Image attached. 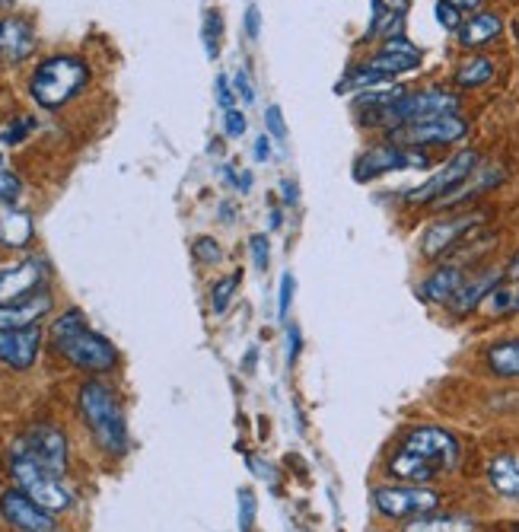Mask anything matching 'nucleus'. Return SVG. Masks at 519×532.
I'll return each instance as SVG.
<instances>
[{
	"mask_svg": "<svg viewBox=\"0 0 519 532\" xmlns=\"http://www.w3.org/2000/svg\"><path fill=\"white\" fill-rule=\"evenodd\" d=\"M459 462H462L459 440L443 431V427L424 424L408 431V437L399 443V450L389 456L386 472L405 485H430L437 478L453 475Z\"/></svg>",
	"mask_w": 519,
	"mask_h": 532,
	"instance_id": "1",
	"label": "nucleus"
},
{
	"mask_svg": "<svg viewBox=\"0 0 519 532\" xmlns=\"http://www.w3.org/2000/svg\"><path fill=\"white\" fill-rule=\"evenodd\" d=\"M48 338L61 357L86 373H106L118 364V351L112 348V341L93 332L80 310H67L61 319L51 322Z\"/></svg>",
	"mask_w": 519,
	"mask_h": 532,
	"instance_id": "2",
	"label": "nucleus"
},
{
	"mask_svg": "<svg viewBox=\"0 0 519 532\" xmlns=\"http://www.w3.org/2000/svg\"><path fill=\"white\" fill-rule=\"evenodd\" d=\"M80 415L86 421V427L93 431L96 443L106 453L121 456L128 450V424H125V411H121L115 392L99 383L90 380L80 386Z\"/></svg>",
	"mask_w": 519,
	"mask_h": 532,
	"instance_id": "3",
	"label": "nucleus"
},
{
	"mask_svg": "<svg viewBox=\"0 0 519 532\" xmlns=\"http://www.w3.org/2000/svg\"><path fill=\"white\" fill-rule=\"evenodd\" d=\"M86 83H90L86 61L74 55H58L36 67V74L29 80V93L42 109H61L86 90Z\"/></svg>",
	"mask_w": 519,
	"mask_h": 532,
	"instance_id": "4",
	"label": "nucleus"
},
{
	"mask_svg": "<svg viewBox=\"0 0 519 532\" xmlns=\"http://www.w3.org/2000/svg\"><path fill=\"white\" fill-rule=\"evenodd\" d=\"M459 112V96L440 90V87H430V90H414L405 96H399L392 102V106L383 109H373V112H363L360 122L370 125V128H399L408 122H421V118H437V115H453Z\"/></svg>",
	"mask_w": 519,
	"mask_h": 532,
	"instance_id": "5",
	"label": "nucleus"
},
{
	"mask_svg": "<svg viewBox=\"0 0 519 532\" xmlns=\"http://www.w3.org/2000/svg\"><path fill=\"white\" fill-rule=\"evenodd\" d=\"M10 475H13L16 488H20L23 494H29L32 501H36L39 507H45L48 513H61L74 504V494L64 485V478L48 472L42 462L26 456L23 450H16V446L10 450Z\"/></svg>",
	"mask_w": 519,
	"mask_h": 532,
	"instance_id": "6",
	"label": "nucleus"
},
{
	"mask_svg": "<svg viewBox=\"0 0 519 532\" xmlns=\"http://www.w3.org/2000/svg\"><path fill=\"white\" fill-rule=\"evenodd\" d=\"M469 134V122L453 115H437V118H421V122H408L389 131V141L399 144V147H446V144H456L462 137Z\"/></svg>",
	"mask_w": 519,
	"mask_h": 532,
	"instance_id": "7",
	"label": "nucleus"
},
{
	"mask_svg": "<svg viewBox=\"0 0 519 532\" xmlns=\"http://www.w3.org/2000/svg\"><path fill=\"white\" fill-rule=\"evenodd\" d=\"M440 491L430 485H386L373 491V507L389 520H414L440 507Z\"/></svg>",
	"mask_w": 519,
	"mask_h": 532,
	"instance_id": "8",
	"label": "nucleus"
},
{
	"mask_svg": "<svg viewBox=\"0 0 519 532\" xmlns=\"http://www.w3.org/2000/svg\"><path fill=\"white\" fill-rule=\"evenodd\" d=\"M488 220V211H465L456 217H440L421 233V255L424 259H443V255L456 252L462 239H469L481 223Z\"/></svg>",
	"mask_w": 519,
	"mask_h": 532,
	"instance_id": "9",
	"label": "nucleus"
},
{
	"mask_svg": "<svg viewBox=\"0 0 519 532\" xmlns=\"http://www.w3.org/2000/svg\"><path fill=\"white\" fill-rule=\"evenodd\" d=\"M427 166H430V157L418 147L379 144V147H370L363 157H357L354 179L357 182H373L386 173H395V169H427Z\"/></svg>",
	"mask_w": 519,
	"mask_h": 532,
	"instance_id": "10",
	"label": "nucleus"
},
{
	"mask_svg": "<svg viewBox=\"0 0 519 532\" xmlns=\"http://www.w3.org/2000/svg\"><path fill=\"white\" fill-rule=\"evenodd\" d=\"M478 163H481V157H478L475 150H459L456 157L446 160L424 185L411 188V192L405 195V201H408V204H437V201L446 198L449 192H456V188L475 173Z\"/></svg>",
	"mask_w": 519,
	"mask_h": 532,
	"instance_id": "11",
	"label": "nucleus"
},
{
	"mask_svg": "<svg viewBox=\"0 0 519 532\" xmlns=\"http://www.w3.org/2000/svg\"><path fill=\"white\" fill-rule=\"evenodd\" d=\"M13 446H16V450H23L26 456H32L36 462H42L48 472H55V475L64 478V472H67V440H64V434L58 431V427L36 424V427H29V431Z\"/></svg>",
	"mask_w": 519,
	"mask_h": 532,
	"instance_id": "12",
	"label": "nucleus"
},
{
	"mask_svg": "<svg viewBox=\"0 0 519 532\" xmlns=\"http://www.w3.org/2000/svg\"><path fill=\"white\" fill-rule=\"evenodd\" d=\"M504 284V268H481L475 271L472 278H465L462 287L456 290L453 297L446 300V313L453 316V319H465V316H472L478 306L488 300L494 290Z\"/></svg>",
	"mask_w": 519,
	"mask_h": 532,
	"instance_id": "13",
	"label": "nucleus"
},
{
	"mask_svg": "<svg viewBox=\"0 0 519 532\" xmlns=\"http://www.w3.org/2000/svg\"><path fill=\"white\" fill-rule=\"evenodd\" d=\"M0 513H4V520L13 529H20V532H58L55 520H51V513L45 507H39L20 488H13V491H7L4 497H0Z\"/></svg>",
	"mask_w": 519,
	"mask_h": 532,
	"instance_id": "14",
	"label": "nucleus"
},
{
	"mask_svg": "<svg viewBox=\"0 0 519 532\" xmlns=\"http://www.w3.org/2000/svg\"><path fill=\"white\" fill-rule=\"evenodd\" d=\"M39 348H42L39 325H32V329L0 332V364H7L13 370H29L32 364H36Z\"/></svg>",
	"mask_w": 519,
	"mask_h": 532,
	"instance_id": "15",
	"label": "nucleus"
},
{
	"mask_svg": "<svg viewBox=\"0 0 519 532\" xmlns=\"http://www.w3.org/2000/svg\"><path fill=\"white\" fill-rule=\"evenodd\" d=\"M42 281H45L42 259H26L20 265L0 268V303H13V300L29 297Z\"/></svg>",
	"mask_w": 519,
	"mask_h": 532,
	"instance_id": "16",
	"label": "nucleus"
},
{
	"mask_svg": "<svg viewBox=\"0 0 519 532\" xmlns=\"http://www.w3.org/2000/svg\"><path fill=\"white\" fill-rule=\"evenodd\" d=\"M48 313H51V294H45V290L29 294L23 300H13V303H0V332L32 329V325H39V319Z\"/></svg>",
	"mask_w": 519,
	"mask_h": 532,
	"instance_id": "17",
	"label": "nucleus"
},
{
	"mask_svg": "<svg viewBox=\"0 0 519 532\" xmlns=\"http://www.w3.org/2000/svg\"><path fill=\"white\" fill-rule=\"evenodd\" d=\"M36 51V32L26 20H0V61L4 64H20Z\"/></svg>",
	"mask_w": 519,
	"mask_h": 532,
	"instance_id": "18",
	"label": "nucleus"
},
{
	"mask_svg": "<svg viewBox=\"0 0 519 532\" xmlns=\"http://www.w3.org/2000/svg\"><path fill=\"white\" fill-rule=\"evenodd\" d=\"M504 166H497V163H478L475 173L465 179L456 192H449L446 198L437 201V208H456V204H465V201H472L484 192H491V188H497L500 182H504Z\"/></svg>",
	"mask_w": 519,
	"mask_h": 532,
	"instance_id": "19",
	"label": "nucleus"
},
{
	"mask_svg": "<svg viewBox=\"0 0 519 532\" xmlns=\"http://www.w3.org/2000/svg\"><path fill=\"white\" fill-rule=\"evenodd\" d=\"M465 278H469L465 265H459V262L440 265V268H434V271H430L427 278L418 284V297H421L424 303H443V306H446V300L456 294Z\"/></svg>",
	"mask_w": 519,
	"mask_h": 532,
	"instance_id": "20",
	"label": "nucleus"
},
{
	"mask_svg": "<svg viewBox=\"0 0 519 532\" xmlns=\"http://www.w3.org/2000/svg\"><path fill=\"white\" fill-rule=\"evenodd\" d=\"M32 233V217L20 208H13V204H0V246L4 249H23L29 246Z\"/></svg>",
	"mask_w": 519,
	"mask_h": 532,
	"instance_id": "21",
	"label": "nucleus"
},
{
	"mask_svg": "<svg viewBox=\"0 0 519 532\" xmlns=\"http://www.w3.org/2000/svg\"><path fill=\"white\" fill-rule=\"evenodd\" d=\"M500 32H504V20H500L497 13H475L472 20H465L462 26H459V45L462 48H484V45H491Z\"/></svg>",
	"mask_w": 519,
	"mask_h": 532,
	"instance_id": "22",
	"label": "nucleus"
},
{
	"mask_svg": "<svg viewBox=\"0 0 519 532\" xmlns=\"http://www.w3.org/2000/svg\"><path fill=\"white\" fill-rule=\"evenodd\" d=\"M402 532H478V520L469 513H424L402 526Z\"/></svg>",
	"mask_w": 519,
	"mask_h": 532,
	"instance_id": "23",
	"label": "nucleus"
},
{
	"mask_svg": "<svg viewBox=\"0 0 519 532\" xmlns=\"http://www.w3.org/2000/svg\"><path fill=\"white\" fill-rule=\"evenodd\" d=\"M484 364L500 380H519V338H504L484 351Z\"/></svg>",
	"mask_w": 519,
	"mask_h": 532,
	"instance_id": "24",
	"label": "nucleus"
},
{
	"mask_svg": "<svg viewBox=\"0 0 519 532\" xmlns=\"http://www.w3.org/2000/svg\"><path fill=\"white\" fill-rule=\"evenodd\" d=\"M488 482L491 488L507 497V501L519 504V462L513 456H494L488 466Z\"/></svg>",
	"mask_w": 519,
	"mask_h": 532,
	"instance_id": "25",
	"label": "nucleus"
},
{
	"mask_svg": "<svg viewBox=\"0 0 519 532\" xmlns=\"http://www.w3.org/2000/svg\"><path fill=\"white\" fill-rule=\"evenodd\" d=\"M494 77V61L491 58H484V55H475L469 61H462L459 64V71H456V87L462 90H475V87H484Z\"/></svg>",
	"mask_w": 519,
	"mask_h": 532,
	"instance_id": "26",
	"label": "nucleus"
},
{
	"mask_svg": "<svg viewBox=\"0 0 519 532\" xmlns=\"http://www.w3.org/2000/svg\"><path fill=\"white\" fill-rule=\"evenodd\" d=\"M367 71H373V74H379V77H399V74H408V71H414L421 61L418 58H405V55H389V51H379V55H373V58H367V61H360Z\"/></svg>",
	"mask_w": 519,
	"mask_h": 532,
	"instance_id": "27",
	"label": "nucleus"
},
{
	"mask_svg": "<svg viewBox=\"0 0 519 532\" xmlns=\"http://www.w3.org/2000/svg\"><path fill=\"white\" fill-rule=\"evenodd\" d=\"M239 278H242V274L233 271V274H227V278H220L214 284V290H211V310H214V316H223V313L230 310L233 294H236V287H239Z\"/></svg>",
	"mask_w": 519,
	"mask_h": 532,
	"instance_id": "28",
	"label": "nucleus"
},
{
	"mask_svg": "<svg viewBox=\"0 0 519 532\" xmlns=\"http://www.w3.org/2000/svg\"><path fill=\"white\" fill-rule=\"evenodd\" d=\"M204 48H207V58H217L220 55V39H223V16L220 10H207L204 13Z\"/></svg>",
	"mask_w": 519,
	"mask_h": 532,
	"instance_id": "29",
	"label": "nucleus"
},
{
	"mask_svg": "<svg viewBox=\"0 0 519 532\" xmlns=\"http://www.w3.org/2000/svg\"><path fill=\"white\" fill-rule=\"evenodd\" d=\"M192 255H195V259H198L201 265H214V262L223 259V249H220L217 239H211V236H198V239H195V246H192Z\"/></svg>",
	"mask_w": 519,
	"mask_h": 532,
	"instance_id": "30",
	"label": "nucleus"
},
{
	"mask_svg": "<svg viewBox=\"0 0 519 532\" xmlns=\"http://www.w3.org/2000/svg\"><path fill=\"white\" fill-rule=\"evenodd\" d=\"M249 252H252L255 268H258V271H268V265H271V243H268L265 233H255V236L249 239Z\"/></svg>",
	"mask_w": 519,
	"mask_h": 532,
	"instance_id": "31",
	"label": "nucleus"
},
{
	"mask_svg": "<svg viewBox=\"0 0 519 532\" xmlns=\"http://www.w3.org/2000/svg\"><path fill=\"white\" fill-rule=\"evenodd\" d=\"M23 192V182L10 169H0V204H13Z\"/></svg>",
	"mask_w": 519,
	"mask_h": 532,
	"instance_id": "32",
	"label": "nucleus"
},
{
	"mask_svg": "<svg viewBox=\"0 0 519 532\" xmlns=\"http://www.w3.org/2000/svg\"><path fill=\"white\" fill-rule=\"evenodd\" d=\"M437 23L443 26V29H449V32H459V26H462V10L459 7H453L449 0H437Z\"/></svg>",
	"mask_w": 519,
	"mask_h": 532,
	"instance_id": "33",
	"label": "nucleus"
},
{
	"mask_svg": "<svg viewBox=\"0 0 519 532\" xmlns=\"http://www.w3.org/2000/svg\"><path fill=\"white\" fill-rule=\"evenodd\" d=\"M278 316L281 319H287V313H290V303H293V294H297V281H293V274L290 271H284L281 274V290H278Z\"/></svg>",
	"mask_w": 519,
	"mask_h": 532,
	"instance_id": "34",
	"label": "nucleus"
},
{
	"mask_svg": "<svg viewBox=\"0 0 519 532\" xmlns=\"http://www.w3.org/2000/svg\"><path fill=\"white\" fill-rule=\"evenodd\" d=\"M255 523V494L239 491V532H249Z\"/></svg>",
	"mask_w": 519,
	"mask_h": 532,
	"instance_id": "35",
	"label": "nucleus"
},
{
	"mask_svg": "<svg viewBox=\"0 0 519 532\" xmlns=\"http://www.w3.org/2000/svg\"><path fill=\"white\" fill-rule=\"evenodd\" d=\"M265 125H268V131H271L274 141L287 144V122H284V115H281V106H271V109L265 112Z\"/></svg>",
	"mask_w": 519,
	"mask_h": 532,
	"instance_id": "36",
	"label": "nucleus"
},
{
	"mask_svg": "<svg viewBox=\"0 0 519 532\" xmlns=\"http://www.w3.org/2000/svg\"><path fill=\"white\" fill-rule=\"evenodd\" d=\"M32 128H36V122H32V118H16V122L4 134H0V141H4L7 147H13V144H20Z\"/></svg>",
	"mask_w": 519,
	"mask_h": 532,
	"instance_id": "37",
	"label": "nucleus"
},
{
	"mask_svg": "<svg viewBox=\"0 0 519 532\" xmlns=\"http://www.w3.org/2000/svg\"><path fill=\"white\" fill-rule=\"evenodd\" d=\"M383 51H389V55H405V58H418V61H421V48H418V45H411L405 36H392V39H386Z\"/></svg>",
	"mask_w": 519,
	"mask_h": 532,
	"instance_id": "38",
	"label": "nucleus"
},
{
	"mask_svg": "<svg viewBox=\"0 0 519 532\" xmlns=\"http://www.w3.org/2000/svg\"><path fill=\"white\" fill-rule=\"evenodd\" d=\"M300 351H303V335H300L297 325H287V364L290 367L297 364Z\"/></svg>",
	"mask_w": 519,
	"mask_h": 532,
	"instance_id": "39",
	"label": "nucleus"
},
{
	"mask_svg": "<svg viewBox=\"0 0 519 532\" xmlns=\"http://www.w3.org/2000/svg\"><path fill=\"white\" fill-rule=\"evenodd\" d=\"M233 87H236V96H239L242 102H246V106H252V102H255V90H252V80H249L246 71H236Z\"/></svg>",
	"mask_w": 519,
	"mask_h": 532,
	"instance_id": "40",
	"label": "nucleus"
},
{
	"mask_svg": "<svg viewBox=\"0 0 519 532\" xmlns=\"http://www.w3.org/2000/svg\"><path fill=\"white\" fill-rule=\"evenodd\" d=\"M223 122H227V134L230 137H242L246 134V115H242L239 109H227V115H223Z\"/></svg>",
	"mask_w": 519,
	"mask_h": 532,
	"instance_id": "41",
	"label": "nucleus"
},
{
	"mask_svg": "<svg viewBox=\"0 0 519 532\" xmlns=\"http://www.w3.org/2000/svg\"><path fill=\"white\" fill-rule=\"evenodd\" d=\"M242 23H246V32H249V39H252V42H255L258 36H262V13H258L255 4L246 10V20H242Z\"/></svg>",
	"mask_w": 519,
	"mask_h": 532,
	"instance_id": "42",
	"label": "nucleus"
},
{
	"mask_svg": "<svg viewBox=\"0 0 519 532\" xmlns=\"http://www.w3.org/2000/svg\"><path fill=\"white\" fill-rule=\"evenodd\" d=\"M233 87H230V80L227 77H217V102H220V106H223V112H227V109H233Z\"/></svg>",
	"mask_w": 519,
	"mask_h": 532,
	"instance_id": "43",
	"label": "nucleus"
},
{
	"mask_svg": "<svg viewBox=\"0 0 519 532\" xmlns=\"http://www.w3.org/2000/svg\"><path fill=\"white\" fill-rule=\"evenodd\" d=\"M504 281H507V284H519V249L510 255V262H507V268H504Z\"/></svg>",
	"mask_w": 519,
	"mask_h": 532,
	"instance_id": "44",
	"label": "nucleus"
},
{
	"mask_svg": "<svg viewBox=\"0 0 519 532\" xmlns=\"http://www.w3.org/2000/svg\"><path fill=\"white\" fill-rule=\"evenodd\" d=\"M268 157H271V141H268V137H258V141H255V160L265 163Z\"/></svg>",
	"mask_w": 519,
	"mask_h": 532,
	"instance_id": "45",
	"label": "nucleus"
},
{
	"mask_svg": "<svg viewBox=\"0 0 519 532\" xmlns=\"http://www.w3.org/2000/svg\"><path fill=\"white\" fill-rule=\"evenodd\" d=\"M297 198H300V188H297V182H284V204H297Z\"/></svg>",
	"mask_w": 519,
	"mask_h": 532,
	"instance_id": "46",
	"label": "nucleus"
},
{
	"mask_svg": "<svg viewBox=\"0 0 519 532\" xmlns=\"http://www.w3.org/2000/svg\"><path fill=\"white\" fill-rule=\"evenodd\" d=\"M281 227H284V214L274 208V211L268 214V230H281Z\"/></svg>",
	"mask_w": 519,
	"mask_h": 532,
	"instance_id": "47",
	"label": "nucleus"
},
{
	"mask_svg": "<svg viewBox=\"0 0 519 532\" xmlns=\"http://www.w3.org/2000/svg\"><path fill=\"white\" fill-rule=\"evenodd\" d=\"M453 7H459V10H478L484 0H449Z\"/></svg>",
	"mask_w": 519,
	"mask_h": 532,
	"instance_id": "48",
	"label": "nucleus"
},
{
	"mask_svg": "<svg viewBox=\"0 0 519 532\" xmlns=\"http://www.w3.org/2000/svg\"><path fill=\"white\" fill-rule=\"evenodd\" d=\"M239 188H242V192H249V188H252V173H242L239 176Z\"/></svg>",
	"mask_w": 519,
	"mask_h": 532,
	"instance_id": "49",
	"label": "nucleus"
},
{
	"mask_svg": "<svg viewBox=\"0 0 519 532\" xmlns=\"http://www.w3.org/2000/svg\"><path fill=\"white\" fill-rule=\"evenodd\" d=\"M220 214H223V220H227V223H233V208H230V204H223Z\"/></svg>",
	"mask_w": 519,
	"mask_h": 532,
	"instance_id": "50",
	"label": "nucleus"
},
{
	"mask_svg": "<svg viewBox=\"0 0 519 532\" xmlns=\"http://www.w3.org/2000/svg\"><path fill=\"white\" fill-rule=\"evenodd\" d=\"M516 532H519V529H516Z\"/></svg>",
	"mask_w": 519,
	"mask_h": 532,
	"instance_id": "51",
	"label": "nucleus"
}]
</instances>
